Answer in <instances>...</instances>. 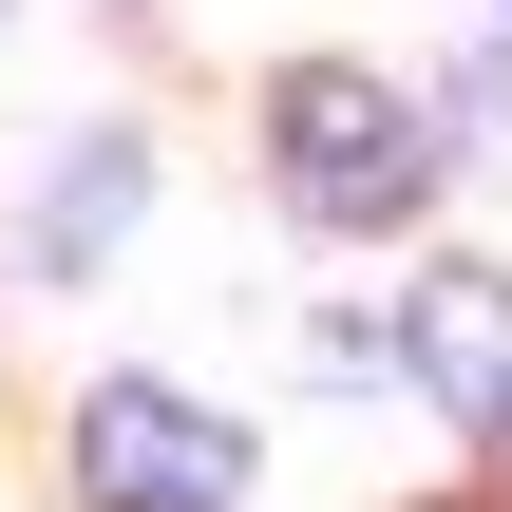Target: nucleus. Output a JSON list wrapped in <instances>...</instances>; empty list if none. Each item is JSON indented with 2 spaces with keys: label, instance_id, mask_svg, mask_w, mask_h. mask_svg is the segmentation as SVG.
Instances as JSON below:
<instances>
[{
  "label": "nucleus",
  "instance_id": "obj_2",
  "mask_svg": "<svg viewBox=\"0 0 512 512\" xmlns=\"http://www.w3.org/2000/svg\"><path fill=\"white\" fill-rule=\"evenodd\" d=\"M76 494L95 512H247V437L171 380H95L76 399Z\"/></svg>",
  "mask_w": 512,
  "mask_h": 512
},
{
  "label": "nucleus",
  "instance_id": "obj_4",
  "mask_svg": "<svg viewBox=\"0 0 512 512\" xmlns=\"http://www.w3.org/2000/svg\"><path fill=\"white\" fill-rule=\"evenodd\" d=\"M114 209H133V152H76V190H38V266L114 247Z\"/></svg>",
  "mask_w": 512,
  "mask_h": 512
},
{
  "label": "nucleus",
  "instance_id": "obj_1",
  "mask_svg": "<svg viewBox=\"0 0 512 512\" xmlns=\"http://www.w3.org/2000/svg\"><path fill=\"white\" fill-rule=\"evenodd\" d=\"M266 171H285L323 228H399V209L437 190V114H418L399 76H342V57H304V76L266 95Z\"/></svg>",
  "mask_w": 512,
  "mask_h": 512
},
{
  "label": "nucleus",
  "instance_id": "obj_3",
  "mask_svg": "<svg viewBox=\"0 0 512 512\" xmlns=\"http://www.w3.org/2000/svg\"><path fill=\"white\" fill-rule=\"evenodd\" d=\"M399 361H418L456 418H512V285H494V266H437L418 323H399Z\"/></svg>",
  "mask_w": 512,
  "mask_h": 512
}]
</instances>
